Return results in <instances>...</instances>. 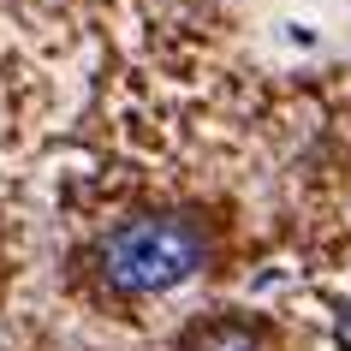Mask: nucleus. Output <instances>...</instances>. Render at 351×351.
<instances>
[{"mask_svg": "<svg viewBox=\"0 0 351 351\" xmlns=\"http://www.w3.org/2000/svg\"><path fill=\"white\" fill-rule=\"evenodd\" d=\"M101 280L125 298H155L185 286L197 268L208 262V232L191 215H137L119 221L95 250Z\"/></svg>", "mask_w": 351, "mask_h": 351, "instance_id": "nucleus-1", "label": "nucleus"}, {"mask_svg": "<svg viewBox=\"0 0 351 351\" xmlns=\"http://www.w3.org/2000/svg\"><path fill=\"white\" fill-rule=\"evenodd\" d=\"M191 351H262V339L244 322H208V328L191 333Z\"/></svg>", "mask_w": 351, "mask_h": 351, "instance_id": "nucleus-2", "label": "nucleus"}, {"mask_svg": "<svg viewBox=\"0 0 351 351\" xmlns=\"http://www.w3.org/2000/svg\"><path fill=\"white\" fill-rule=\"evenodd\" d=\"M333 339H339V351H351V298L339 304V315H333Z\"/></svg>", "mask_w": 351, "mask_h": 351, "instance_id": "nucleus-3", "label": "nucleus"}]
</instances>
